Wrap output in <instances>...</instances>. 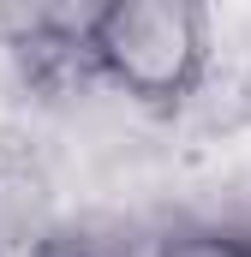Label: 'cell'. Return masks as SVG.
I'll list each match as a JSON object with an SVG mask.
<instances>
[{
    "label": "cell",
    "mask_w": 251,
    "mask_h": 257,
    "mask_svg": "<svg viewBox=\"0 0 251 257\" xmlns=\"http://www.w3.org/2000/svg\"><path fill=\"white\" fill-rule=\"evenodd\" d=\"M96 72L138 108L174 120L209 78V6L197 0H102L90 30Z\"/></svg>",
    "instance_id": "6da1fadb"
},
{
    "label": "cell",
    "mask_w": 251,
    "mask_h": 257,
    "mask_svg": "<svg viewBox=\"0 0 251 257\" xmlns=\"http://www.w3.org/2000/svg\"><path fill=\"white\" fill-rule=\"evenodd\" d=\"M156 257H251V245H245V239H233L227 227L191 221V215L174 209V221H168V233H162Z\"/></svg>",
    "instance_id": "7a4b0ae2"
}]
</instances>
